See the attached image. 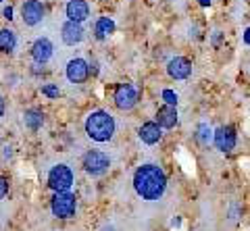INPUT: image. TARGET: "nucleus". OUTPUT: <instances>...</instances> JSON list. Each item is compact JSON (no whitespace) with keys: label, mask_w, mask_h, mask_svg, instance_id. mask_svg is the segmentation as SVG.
<instances>
[{"label":"nucleus","mask_w":250,"mask_h":231,"mask_svg":"<svg viewBox=\"0 0 250 231\" xmlns=\"http://www.w3.org/2000/svg\"><path fill=\"white\" fill-rule=\"evenodd\" d=\"M134 188L138 192V196H142L144 200H159L165 194L167 177L161 167L142 165L134 175Z\"/></svg>","instance_id":"obj_1"},{"label":"nucleus","mask_w":250,"mask_h":231,"mask_svg":"<svg viewBox=\"0 0 250 231\" xmlns=\"http://www.w3.org/2000/svg\"><path fill=\"white\" fill-rule=\"evenodd\" d=\"M115 129H117L115 117L106 111H94L88 115V119H85V134H88V137L94 142L103 144V142L113 140Z\"/></svg>","instance_id":"obj_2"},{"label":"nucleus","mask_w":250,"mask_h":231,"mask_svg":"<svg viewBox=\"0 0 250 231\" xmlns=\"http://www.w3.org/2000/svg\"><path fill=\"white\" fill-rule=\"evenodd\" d=\"M50 209H52L54 217H59V219H71L73 214H75V209H77V200H75V196L69 190H65V192H54L52 202H50Z\"/></svg>","instance_id":"obj_3"},{"label":"nucleus","mask_w":250,"mask_h":231,"mask_svg":"<svg viewBox=\"0 0 250 231\" xmlns=\"http://www.w3.org/2000/svg\"><path fill=\"white\" fill-rule=\"evenodd\" d=\"M73 171L69 169L67 165H57V167H52L50 169V173H48V186L50 190L54 192H65L73 186Z\"/></svg>","instance_id":"obj_4"},{"label":"nucleus","mask_w":250,"mask_h":231,"mask_svg":"<svg viewBox=\"0 0 250 231\" xmlns=\"http://www.w3.org/2000/svg\"><path fill=\"white\" fill-rule=\"evenodd\" d=\"M108 167H111V158L100 150H90L83 156V169H85V173L92 175V177L103 175Z\"/></svg>","instance_id":"obj_5"},{"label":"nucleus","mask_w":250,"mask_h":231,"mask_svg":"<svg viewBox=\"0 0 250 231\" xmlns=\"http://www.w3.org/2000/svg\"><path fill=\"white\" fill-rule=\"evenodd\" d=\"M44 4L40 2V0H25L21 6V17H23V23L29 27H36L40 25V23L44 21Z\"/></svg>","instance_id":"obj_6"},{"label":"nucleus","mask_w":250,"mask_h":231,"mask_svg":"<svg viewBox=\"0 0 250 231\" xmlns=\"http://www.w3.org/2000/svg\"><path fill=\"white\" fill-rule=\"evenodd\" d=\"M138 102V90L131 86V83H121V86H117L115 90V104L117 109L121 111H129L134 109Z\"/></svg>","instance_id":"obj_7"},{"label":"nucleus","mask_w":250,"mask_h":231,"mask_svg":"<svg viewBox=\"0 0 250 231\" xmlns=\"http://www.w3.org/2000/svg\"><path fill=\"white\" fill-rule=\"evenodd\" d=\"M65 75H67V79L71 83H83L85 79H88V75H90V65L85 63L83 58H71L67 63Z\"/></svg>","instance_id":"obj_8"},{"label":"nucleus","mask_w":250,"mask_h":231,"mask_svg":"<svg viewBox=\"0 0 250 231\" xmlns=\"http://www.w3.org/2000/svg\"><path fill=\"white\" fill-rule=\"evenodd\" d=\"M167 73L173 79H188L192 75V63L186 57H173L167 63Z\"/></svg>","instance_id":"obj_9"},{"label":"nucleus","mask_w":250,"mask_h":231,"mask_svg":"<svg viewBox=\"0 0 250 231\" xmlns=\"http://www.w3.org/2000/svg\"><path fill=\"white\" fill-rule=\"evenodd\" d=\"M52 50H54V46L48 38H40V40H36L34 46H31V58H34L38 65H44L52 58Z\"/></svg>","instance_id":"obj_10"},{"label":"nucleus","mask_w":250,"mask_h":231,"mask_svg":"<svg viewBox=\"0 0 250 231\" xmlns=\"http://www.w3.org/2000/svg\"><path fill=\"white\" fill-rule=\"evenodd\" d=\"M65 13L69 21H75V23H83L85 19L90 17V6L85 0H69L67 6H65Z\"/></svg>","instance_id":"obj_11"},{"label":"nucleus","mask_w":250,"mask_h":231,"mask_svg":"<svg viewBox=\"0 0 250 231\" xmlns=\"http://www.w3.org/2000/svg\"><path fill=\"white\" fill-rule=\"evenodd\" d=\"M213 142L217 144L219 150L223 152H231L233 146H236V134H233L231 127H219L213 134Z\"/></svg>","instance_id":"obj_12"},{"label":"nucleus","mask_w":250,"mask_h":231,"mask_svg":"<svg viewBox=\"0 0 250 231\" xmlns=\"http://www.w3.org/2000/svg\"><path fill=\"white\" fill-rule=\"evenodd\" d=\"M62 42L67 46H75L83 40V27L82 23H75V21H67L65 25H62Z\"/></svg>","instance_id":"obj_13"},{"label":"nucleus","mask_w":250,"mask_h":231,"mask_svg":"<svg viewBox=\"0 0 250 231\" xmlns=\"http://www.w3.org/2000/svg\"><path fill=\"white\" fill-rule=\"evenodd\" d=\"M138 135H140V140H142L144 144L152 146V144H156V142H161L163 132H161V125H159L156 121H148V123H144V125L140 127Z\"/></svg>","instance_id":"obj_14"},{"label":"nucleus","mask_w":250,"mask_h":231,"mask_svg":"<svg viewBox=\"0 0 250 231\" xmlns=\"http://www.w3.org/2000/svg\"><path fill=\"white\" fill-rule=\"evenodd\" d=\"M156 123H159L161 127H165V129H173L177 125V111H175V106L165 104L163 109L156 111Z\"/></svg>","instance_id":"obj_15"},{"label":"nucleus","mask_w":250,"mask_h":231,"mask_svg":"<svg viewBox=\"0 0 250 231\" xmlns=\"http://www.w3.org/2000/svg\"><path fill=\"white\" fill-rule=\"evenodd\" d=\"M17 48V36L13 29H2L0 32V52H13Z\"/></svg>","instance_id":"obj_16"},{"label":"nucleus","mask_w":250,"mask_h":231,"mask_svg":"<svg viewBox=\"0 0 250 231\" xmlns=\"http://www.w3.org/2000/svg\"><path fill=\"white\" fill-rule=\"evenodd\" d=\"M94 32H96V36L103 40V38H106V36H111L113 32H115V21L111 19V17H100L98 21H96V27H94Z\"/></svg>","instance_id":"obj_17"},{"label":"nucleus","mask_w":250,"mask_h":231,"mask_svg":"<svg viewBox=\"0 0 250 231\" xmlns=\"http://www.w3.org/2000/svg\"><path fill=\"white\" fill-rule=\"evenodd\" d=\"M44 123V115L40 111H27L25 113V125L31 129V132H38Z\"/></svg>","instance_id":"obj_18"},{"label":"nucleus","mask_w":250,"mask_h":231,"mask_svg":"<svg viewBox=\"0 0 250 231\" xmlns=\"http://www.w3.org/2000/svg\"><path fill=\"white\" fill-rule=\"evenodd\" d=\"M198 140L202 144H208L210 140H213V132H210V127L207 125V123H200L198 125Z\"/></svg>","instance_id":"obj_19"},{"label":"nucleus","mask_w":250,"mask_h":231,"mask_svg":"<svg viewBox=\"0 0 250 231\" xmlns=\"http://www.w3.org/2000/svg\"><path fill=\"white\" fill-rule=\"evenodd\" d=\"M42 94H44V96H48V98H59L61 90H59L57 83H46V86L42 88Z\"/></svg>","instance_id":"obj_20"},{"label":"nucleus","mask_w":250,"mask_h":231,"mask_svg":"<svg viewBox=\"0 0 250 231\" xmlns=\"http://www.w3.org/2000/svg\"><path fill=\"white\" fill-rule=\"evenodd\" d=\"M163 100H165V102L167 104H171V106H175L177 104V94H175V92L173 90H163Z\"/></svg>","instance_id":"obj_21"},{"label":"nucleus","mask_w":250,"mask_h":231,"mask_svg":"<svg viewBox=\"0 0 250 231\" xmlns=\"http://www.w3.org/2000/svg\"><path fill=\"white\" fill-rule=\"evenodd\" d=\"M6 194H9V181H6V177L0 175V200H2Z\"/></svg>","instance_id":"obj_22"},{"label":"nucleus","mask_w":250,"mask_h":231,"mask_svg":"<svg viewBox=\"0 0 250 231\" xmlns=\"http://www.w3.org/2000/svg\"><path fill=\"white\" fill-rule=\"evenodd\" d=\"M2 15H4V19H13V6H6L2 11Z\"/></svg>","instance_id":"obj_23"},{"label":"nucleus","mask_w":250,"mask_h":231,"mask_svg":"<svg viewBox=\"0 0 250 231\" xmlns=\"http://www.w3.org/2000/svg\"><path fill=\"white\" fill-rule=\"evenodd\" d=\"M4 109H6V104H4V98L0 96V117H2V115H4Z\"/></svg>","instance_id":"obj_24"},{"label":"nucleus","mask_w":250,"mask_h":231,"mask_svg":"<svg viewBox=\"0 0 250 231\" xmlns=\"http://www.w3.org/2000/svg\"><path fill=\"white\" fill-rule=\"evenodd\" d=\"M244 42H246V44L250 46V27H248L246 32H244Z\"/></svg>","instance_id":"obj_25"},{"label":"nucleus","mask_w":250,"mask_h":231,"mask_svg":"<svg viewBox=\"0 0 250 231\" xmlns=\"http://www.w3.org/2000/svg\"><path fill=\"white\" fill-rule=\"evenodd\" d=\"M198 2H200L202 6H208V4H210V0H198Z\"/></svg>","instance_id":"obj_26"},{"label":"nucleus","mask_w":250,"mask_h":231,"mask_svg":"<svg viewBox=\"0 0 250 231\" xmlns=\"http://www.w3.org/2000/svg\"><path fill=\"white\" fill-rule=\"evenodd\" d=\"M103 231H115L113 227H103Z\"/></svg>","instance_id":"obj_27"},{"label":"nucleus","mask_w":250,"mask_h":231,"mask_svg":"<svg viewBox=\"0 0 250 231\" xmlns=\"http://www.w3.org/2000/svg\"><path fill=\"white\" fill-rule=\"evenodd\" d=\"M0 2H2V0H0Z\"/></svg>","instance_id":"obj_28"}]
</instances>
